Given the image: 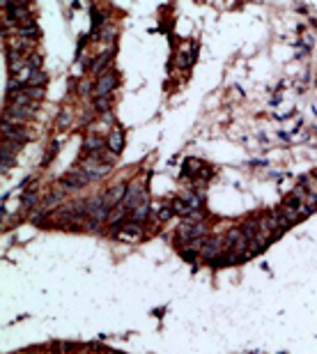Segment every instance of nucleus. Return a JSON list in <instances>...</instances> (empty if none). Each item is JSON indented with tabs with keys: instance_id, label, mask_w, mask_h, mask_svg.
Returning <instances> with one entry per match:
<instances>
[{
	"instance_id": "obj_14",
	"label": "nucleus",
	"mask_w": 317,
	"mask_h": 354,
	"mask_svg": "<svg viewBox=\"0 0 317 354\" xmlns=\"http://www.w3.org/2000/svg\"><path fill=\"white\" fill-rule=\"evenodd\" d=\"M147 216H150V207H147V203L138 205V207H136V209H133V212H131V219H133V221H136V223L145 221Z\"/></svg>"
},
{
	"instance_id": "obj_20",
	"label": "nucleus",
	"mask_w": 317,
	"mask_h": 354,
	"mask_svg": "<svg viewBox=\"0 0 317 354\" xmlns=\"http://www.w3.org/2000/svg\"><path fill=\"white\" fill-rule=\"evenodd\" d=\"M37 203V193H26V198H23V207H30V205H35Z\"/></svg>"
},
{
	"instance_id": "obj_9",
	"label": "nucleus",
	"mask_w": 317,
	"mask_h": 354,
	"mask_svg": "<svg viewBox=\"0 0 317 354\" xmlns=\"http://www.w3.org/2000/svg\"><path fill=\"white\" fill-rule=\"evenodd\" d=\"M106 145H108V150L113 152L115 157L124 150V131L122 129H113V131L108 133V138H106Z\"/></svg>"
},
{
	"instance_id": "obj_6",
	"label": "nucleus",
	"mask_w": 317,
	"mask_h": 354,
	"mask_svg": "<svg viewBox=\"0 0 317 354\" xmlns=\"http://www.w3.org/2000/svg\"><path fill=\"white\" fill-rule=\"evenodd\" d=\"M2 138L21 145V143L28 141V131L26 129H21L18 124H12V122H5V120H2Z\"/></svg>"
},
{
	"instance_id": "obj_12",
	"label": "nucleus",
	"mask_w": 317,
	"mask_h": 354,
	"mask_svg": "<svg viewBox=\"0 0 317 354\" xmlns=\"http://www.w3.org/2000/svg\"><path fill=\"white\" fill-rule=\"evenodd\" d=\"M101 147H104V141H101L99 136H95V133H90L88 138H85V150H90L92 154H95V152H99Z\"/></svg>"
},
{
	"instance_id": "obj_17",
	"label": "nucleus",
	"mask_w": 317,
	"mask_h": 354,
	"mask_svg": "<svg viewBox=\"0 0 317 354\" xmlns=\"http://www.w3.org/2000/svg\"><path fill=\"white\" fill-rule=\"evenodd\" d=\"M173 214H175V212H173V207H170V205H161V207H158V219H161V221H168Z\"/></svg>"
},
{
	"instance_id": "obj_8",
	"label": "nucleus",
	"mask_w": 317,
	"mask_h": 354,
	"mask_svg": "<svg viewBox=\"0 0 317 354\" xmlns=\"http://www.w3.org/2000/svg\"><path fill=\"white\" fill-rule=\"evenodd\" d=\"M90 179H88V175L83 173V170H71V173H67V175L62 177L60 179V184H62V189L67 191V189H79V186H83V184H88Z\"/></svg>"
},
{
	"instance_id": "obj_3",
	"label": "nucleus",
	"mask_w": 317,
	"mask_h": 354,
	"mask_svg": "<svg viewBox=\"0 0 317 354\" xmlns=\"http://www.w3.org/2000/svg\"><path fill=\"white\" fill-rule=\"evenodd\" d=\"M80 170L88 175L90 182H95V179H101L104 175H108L111 173V163H104V161L95 159V157H90L83 166H80Z\"/></svg>"
},
{
	"instance_id": "obj_16",
	"label": "nucleus",
	"mask_w": 317,
	"mask_h": 354,
	"mask_svg": "<svg viewBox=\"0 0 317 354\" xmlns=\"http://www.w3.org/2000/svg\"><path fill=\"white\" fill-rule=\"evenodd\" d=\"M104 64H108V53H101V55H99L97 60L90 64V71H92V74H99V71L104 69Z\"/></svg>"
},
{
	"instance_id": "obj_22",
	"label": "nucleus",
	"mask_w": 317,
	"mask_h": 354,
	"mask_svg": "<svg viewBox=\"0 0 317 354\" xmlns=\"http://www.w3.org/2000/svg\"><path fill=\"white\" fill-rule=\"evenodd\" d=\"M67 115H69V113H62V117H60V124H62V127L67 124V120H69V117H67Z\"/></svg>"
},
{
	"instance_id": "obj_21",
	"label": "nucleus",
	"mask_w": 317,
	"mask_h": 354,
	"mask_svg": "<svg viewBox=\"0 0 317 354\" xmlns=\"http://www.w3.org/2000/svg\"><path fill=\"white\" fill-rule=\"evenodd\" d=\"M113 35H115V30H113V28L106 26V28H104V35H101V37H104V39H108V37H113Z\"/></svg>"
},
{
	"instance_id": "obj_4",
	"label": "nucleus",
	"mask_w": 317,
	"mask_h": 354,
	"mask_svg": "<svg viewBox=\"0 0 317 354\" xmlns=\"http://www.w3.org/2000/svg\"><path fill=\"white\" fill-rule=\"evenodd\" d=\"M207 235V225L203 223H193V221H184L179 225V237L186 241H200V237Z\"/></svg>"
},
{
	"instance_id": "obj_18",
	"label": "nucleus",
	"mask_w": 317,
	"mask_h": 354,
	"mask_svg": "<svg viewBox=\"0 0 317 354\" xmlns=\"http://www.w3.org/2000/svg\"><path fill=\"white\" fill-rule=\"evenodd\" d=\"M124 214H127V207H120V209H115V212H111V216H108V223H117L120 219H122Z\"/></svg>"
},
{
	"instance_id": "obj_1",
	"label": "nucleus",
	"mask_w": 317,
	"mask_h": 354,
	"mask_svg": "<svg viewBox=\"0 0 317 354\" xmlns=\"http://www.w3.org/2000/svg\"><path fill=\"white\" fill-rule=\"evenodd\" d=\"M37 111V104H30V106H16V104H7L5 108V122H12V124H18L23 122V120H30V117L35 115Z\"/></svg>"
},
{
	"instance_id": "obj_19",
	"label": "nucleus",
	"mask_w": 317,
	"mask_h": 354,
	"mask_svg": "<svg viewBox=\"0 0 317 354\" xmlns=\"http://www.w3.org/2000/svg\"><path fill=\"white\" fill-rule=\"evenodd\" d=\"M108 104H111V99H108V97H97V101H95V108H99V111H106V108H108Z\"/></svg>"
},
{
	"instance_id": "obj_7",
	"label": "nucleus",
	"mask_w": 317,
	"mask_h": 354,
	"mask_svg": "<svg viewBox=\"0 0 317 354\" xmlns=\"http://www.w3.org/2000/svg\"><path fill=\"white\" fill-rule=\"evenodd\" d=\"M115 237L120 239V241H127V244H136V241L143 237V230H141V225H138V223L131 221V223H124L122 230L115 232Z\"/></svg>"
},
{
	"instance_id": "obj_15",
	"label": "nucleus",
	"mask_w": 317,
	"mask_h": 354,
	"mask_svg": "<svg viewBox=\"0 0 317 354\" xmlns=\"http://www.w3.org/2000/svg\"><path fill=\"white\" fill-rule=\"evenodd\" d=\"M173 212H175V214H182V216H191V212H193V209L186 205L184 198H177L175 203H173Z\"/></svg>"
},
{
	"instance_id": "obj_5",
	"label": "nucleus",
	"mask_w": 317,
	"mask_h": 354,
	"mask_svg": "<svg viewBox=\"0 0 317 354\" xmlns=\"http://www.w3.org/2000/svg\"><path fill=\"white\" fill-rule=\"evenodd\" d=\"M115 85H117V74H115V71H104V74L97 79L95 92H97V97H108V95L115 90Z\"/></svg>"
},
{
	"instance_id": "obj_2",
	"label": "nucleus",
	"mask_w": 317,
	"mask_h": 354,
	"mask_svg": "<svg viewBox=\"0 0 317 354\" xmlns=\"http://www.w3.org/2000/svg\"><path fill=\"white\" fill-rule=\"evenodd\" d=\"M143 203H147V193H145V189H143V184H131V186H127V195H124V200H122V207H127L129 212H133L138 205Z\"/></svg>"
},
{
	"instance_id": "obj_13",
	"label": "nucleus",
	"mask_w": 317,
	"mask_h": 354,
	"mask_svg": "<svg viewBox=\"0 0 317 354\" xmlns=\"http://www.w3.org/2000/svg\"><path fill=\"white\" fill-rule=\"evenodd\" d=\"M44 85H46V74L44 71H32V76H30L26 88H44Z\"/></svg>"
},
{
	"instance_id": "obj_11",
	"label": "nucleus",
	"mask_w": 317,
	"mask_h": 354,
	"mask_svg": "<svg viewBox=\"0 0 317 354\" xmlns=\"http://www.w3.org/2000/svg\"><path fill=\"white\" fill-rule=\"evenodd\" d=\"M221 251V241L219 239H207V241H203V248H200V256L207 257V260H211V257H216Z\"/></svg>"
},
{
	"instance_id": "obj_10",
	"label": "nucleus",
	"mask_w": 317,
	"mask_h": 354,
	"mask_svg": "<svg viewBox=\"0 0 317 354\" xmlns=\"http://www.w3.org/2000/svg\"><path fill=\"white\" fill-rule=\"evenodd\" d=\"M124 195H127V186H124V184H117V186H113V189L106 193V203H108V207H113V205L122 203Z\"/></svg>"
}]
</instances>
